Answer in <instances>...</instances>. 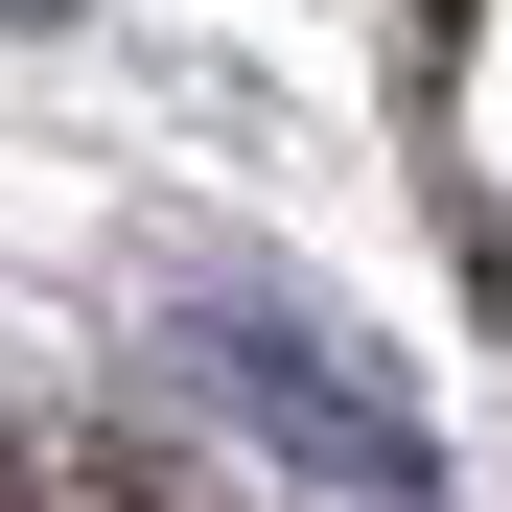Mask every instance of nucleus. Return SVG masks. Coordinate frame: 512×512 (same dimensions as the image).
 I'll list each match as a JSON object with an SVG mask.
<instances>
[{
    "instance_id": "2",
    "label": "nucleus",
    "mask_w": 512,
    "mask_h": 512,
    "mask_svg": "<svg viewBox=\"0 0 512 512\" xmlns=\"http://www.w3.org/2000/svg\"><path fill=\"white\" fill-rule=\"evenodd\" d=\"M0 512H187L163 466H94V443H0Z\"/></svg>"
},
{
    "instance_id": "1",
    "label": "nucleus",
    "mask_w": 512,
    "mask_h": 512,
    "mask_svg": "<svg viewBox=\"0 0 512 512\" xmlns=\"http://www.w3.org/2000/svg\"><path fill=\"white\" fill-rule=\"evenodd\" d=\"M187 373H210V396H233V419H256L280 466H326V489H373V512L419 489V419H396V396H373L350 350H326L303 303H187Z\"/></svg>"
},
{
    "instance_id": "3",
    "label": "nucleus",
    "mask_w": 512,
    "mask_h": 512,
    "mask_svg": "<svg viewBox=\"0 0 512 512\" xmlns=\"http://www.w3.org/2000/svg\"><path fill=\"white\" fill-rule=\"evenodd\" d=\"M24 24H70V0H0V47H24Z\"/></svg>"
}]
</instances>
